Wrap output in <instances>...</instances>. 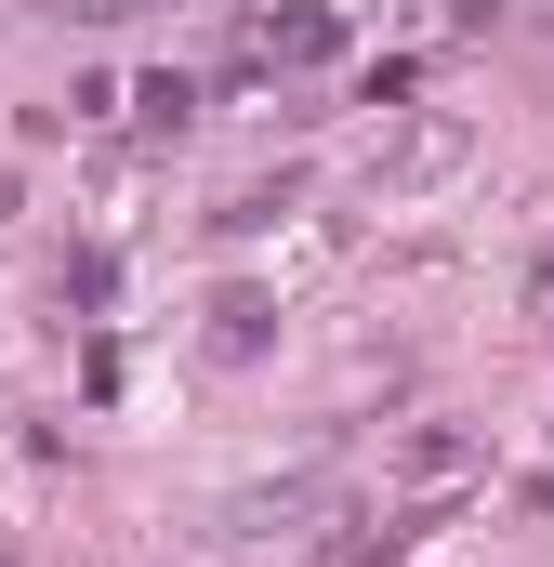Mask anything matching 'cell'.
I'll list each match as a JSON object with an SVG mask.
<instances>
[{"instance_id": "7a4b0ae2", "label": "cell", "mask_w": 554, "mask_h": 567, "mask_svg": "<svg viewBox=\"0 0 554 567\" xmlns=\"http://www.w3.org/2000/svg\"><path fill=\"white\" fill-rule=\"evenodd\" d=\"M80 27H133V13H158V0H66Z\"/></svg>"}, {"instance_id": "6da1fadb", "label": "cell", "mask_w": 554, "mask_h": 567, "mask_svg": "<svg viewBox=\"0 0 554 567\" xmlns=\"http://www.w3.org/2000/svg\"><path fill=\"white\" fill-rule=\"evenodd\" d=\"M252 53H265V66H317V53H330V13H317V0H304V13H252Z\"/></svg>"}]
</instances>
